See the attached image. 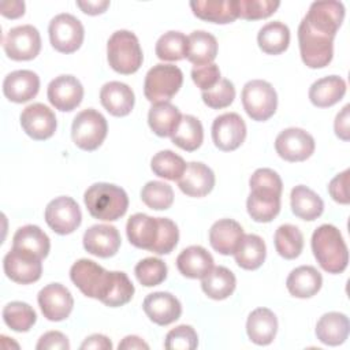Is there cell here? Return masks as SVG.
I'll return each instance as SVG.
<instances>
[{
    "mask_svg": "<svg viewBox=\"0 0 350 350\" xmlns=\"http://www.w3.org/2000/svg\"><path fill=\"white\" fill-rule=\"evenodd\" d=\"M40 309L51 321L66 320L74 306V299L67 287L60 283H51L42 287L37 295Z\"/></svg>",
    "mask_w": 350,
    "mask_h": 350,
    "instance_id": "e0dca14e",
    "label": "cell"
},
{
    "mask_svg": "<svg viewBox=\"0 0 350 350\" xmlns=\"http://www.w3.org/2000/svg\"><path fill=\"white\" fill-rule=\"evenodd\" d=\"M314 138L298 127H288L280 131L275 139L276 153L286 161L297 163L309 159L314 152Z\"/></svg>",
    "mask_w": 350,
    "mask_h": 350,
    "instance_id": "4fadbf2b",
    "label": "cell"
},
{
    "mask_svg": "<svg viewBox=\"0 0 350 350\" xmlns=\"http://www.w3.org/2000/svg\"><path fill=\"white\" fill-rule=\"evenodd\" d=\"M186 161L172 150H160L150 160V168L154 175L167 180H178L185 170Z\"/></svg>",
    "mask_w": 350,
    "mask_h": 350,
    "instance_id": "7bdbcfd3",
    "label": "cell"
},
{
    "mask_svg": "<svg viewBox=\"0 0 350 350\" xmlns=\"http://www.w3.org/2000/svg\"><path fill=\"white\" fill-rule=\"evenodd\" d=\"M237 286L235 275L226 267H213L212 271L202 278L201 288L212 299L220 301L228 298Z\"/></svg>",
    "mask_w": 350,
    "mask_h": 350,
    "instance_id": "8d00e7d4",
    "label": "cell"
},
{
    "mask_svg": "<svg viewBox=\"0 0 350 350\" xmlns=\"http://www.w3.org/2000/svg\"><path fill=\"white\" fill-rule=\"evenodd\" d=\"M133 295H134V284L131 283L129 276L124 272L113 271L112 284L109 287L107 297L103 299V304L109 308L123 306L131 301Z\"/></svg>",
    "mask_w": 350,
    "mask_h": 350,
    "instance_id": "7dc6e473",
    "label": "cell"
},
{
    "mask_svg": "<svg viewBox=\"0 0 350 350\" xmlns=\"http://www.w3.org/2000/svg\"><path fill=\"white\" fill-rule=\"evenodd\" d=\"M145 314L157 325H168L176 321L182 314L179 299L167 291L150 293L142 302Z\"/></svg>",
    "mask_w": 350,
    "mask_h": 350,
    "instance_id": "ffe728a7",
    "label": "cell"
},
{
    "mask_svg": "<svg viewBox=\"0 0 350 350\" xmlns=\"http://www.w3.org/2000/svg\"><path fill=\"white\" fill-rule=\"evenodd\" d=\"M349 109L350 105H345L342 108V111L336 115L335 118V123H334V129H335V134L336 137H339L343 141H349L350 139V129H349V123H350V118H349Z\"/></svg>",
    "mask_w": 350,
    "mask_h": 350,
    "instance_id": "9f6ffc18",
    "label": "cell"
},
{
    "mask_svg": "<svg viewBox=\"0 0 350 350\" xmlns=\"http://www.w3.org/2000/svg\"><path fill=\"white\" fill-rule=\"evenodd\" d=\"M180 119V111L170 101L153 104L148 113V124L159 137H171Z\"/></svg>",
    "mask_w": 350,
    "mask_h": 350,
    "instance_id": "e575fe53",
    "label": "cell"
},
{
    "mask_svg": "<svg viewBox=\"0 0 350 350\" xmlns=\"http://www.w3.org/2000/svg\"><path fill=\"white\" fill-rule=\"evenodd\" d=\"M202 101L212 109H221L232 104L235 98V88L230 79H220L212 89L201 93Z\"/></svg>",
    "mask_w": 350,
    "mask_h": 350,
    "instance_id": "c3c4849f",
    "label": "cell"
},
{
    "mask_svg": "<svg viewBox=\"0 0 350 350\" xmlns=\"http://www.w3.org/2000/svg\"><path fill=\"white\" fill-rule=\"evenodd\" d=\"M77 5L82 10V12L88 15H98L105 12V10L109 7L108 0H86V1H77Z\"/></svg>",
    "mask_w": 350,
    "mask_h": 350,
    "instance_id": "91938a15",
    "label": "cell"
},
{
    "mask_svg": "<svg viewBox=\"0 0 350 350\" xmlns=\"http://www.w3.org/2000/svg\"><path fill=\"white\" fill-rule=\"evenodd\" d=\"M0 12L3 16L8 19H16L25 14V3L21 0H11V1H1L0 3Z\"/></svg>",
    "mask_w": 350,
    "mask_h": 350,
    "instance_id": "680465c9",
    "label": "cell"
},
{
    "mask_svg": "<svg viewBox=\"0 0 350 350\" xmlns=\"http://www.w3.org/2000/svg\"><path fill=\"white\" fill-rule=\"evenodd\" d=\"M257 42L264 53L279 55L288 48L290 30L284 23L279 21L269 22L260 29L257 34Z\"/></svg>",
    "mask_w": 350,
    "mask_h": 350,
    "instance_id": "f35d334b",
    "label": "cell"
},
{
    "mask_svg": "<svg viewBox=\"0 0 350 350\" xmlns=\"http://www.w3.org/2000/svg\"><path fill=\"white\" fill-rule=\"evenodd\" d=\"M42 260L30 253L11 249L3 260V268L8 279L19 284L37 282L42 273Z\"/></svg>",
    "mask_w": 350,
    "mask_h": 350,
    "instance_id": "2e32d148",
    "label": "cell"
},
{
    "mask_svg": "<svg viewBox=\"0 0 350 350\" xmlns=\"http://www.w3.org/2000/svg\"><path fill=\"white\" fill-rule=\"evenodd\" d=\"M290 202L293 213L297 217L308 221L316 220L319 216H321L324 211V202L321 197L304 185L293 187L290 194Z\"/></svg>",
    "mask_w": 350,
    "mask_h": 350,
    "instance_id": "836d02e7",
    "label": "cell"
},
{
    "mask_svg": "<svg viewBox=\"0 0 350 350\" xmlns=\"http://www.w3.org/2000/svg\"><path fill=\"white\" fill-rule=\"evenodd\" d=\"M280 3L273 0H238V18L257 21L271 16Z\"/></svg>",
    "mask_w": 350,
    "mask_h": 350,
    "instance_id": "681fc988",
    "label": "cell"
},
{
    "mask_svg": "<svg viewBox=\"0 0 350 350\" xmlns=\"http://www.w3.org/2000/svg\"><path fill=\"white\" fill-rule=\"evenodd\" d=\"M37 350H68L70 342L67 336L59 331L45 332L36 345Z\"/></svg>",
    "mask_w": 350,
    "mask_h": 350,
    "instance_id": "11a10c76",
    "label": "cell"
},
{
    "mask_svg": "<svg viewBox=\"0 0 350 350\" xmlns=\"http://www.w3.org/2000/svg\"><path fill=\"white\" fill-rule=\"evenodd\" d=\"M107 59L111 68L119 74H134L142 66L144 55L133 31L118 30L107 42Z\"/></svg>",
    "mask_w": 350,
    "mask_h": 350,
    "instance_id": "277c9868",
    "label": "cell"
},
{
    "mask_svg": "<svg viewBox=\"0 0 350 350\" xmlns=\"http://www.w3.org/2000/svg\"><path fill=\"white\" fill-rule=\"evenodd\" d=\"M141 200L150 209L164 211L174 202V190L164 182L150 180L142 187Z\"/></svg>",
    "mask_w": 350,
    "mask_h": 350,
    "instance_id": "f6af8a7d",
    "label": "cell"
},
{
    "mask_svg": "<svg viewBox=\"0 0 350 350\" xmlns=\"http://www.w3.org/2000/svg\"><path fill=\"white\" fill-rule=\"evenodd\" d=\"M183 74L174 64H156L145 75L144 94L152 104L170 101L182 88Z\"/></svg>",
    "mask_w": 350,
    "mask_h": 350,
    "instance_id": "8992f818",
    "label": "cell"
},
{
    "mask_svg": "<svg viewBox=\"0 0 350 350\" xmlns=\"http://www.w3.org/2000/svg\"><path fill=\"white\" fill-rule=\"evenodd\" d=\"M49 40L52 46L60 53H72L81 48L85 30L78 18L71 14H59L49 22Z\"/></svg>",
    "mask_w": 350,
    "mask_h": 350,
    "instance_id": "30bf717a",
    "label": "cell"
},
{
    "mask_svg": "<svg viewBox=\"0 0 350 350\" xmlns=\"http://www.w3.org/2000/svg\"><path fill=\"white\" fill-rule=\"evenodd\" d=\"M242 226L232 219H220L209 230V243L223 256L234 254L243 238Z\"/></svg>",
    "mask_w": 350,
    "mask_h": 350,
    "instance_id": "484cf974",
    "label": "cell"
},
{
    "mask_svg": "<svg viewBox=\"0 0 350 350\" xmlns=\"http://www.w3.org/2000/svg\"><path fill=\"white\" fill-rule=\"evenodd\" d=\"M350 323L346 314L328 312L323 314L316 324L317 339L328 346H339L349 336Z\"/></svg>",
    "mask_w": 350,
    "mask_h": 350,
    "instance_id": "1f68e13d",
    "label": "cell"
},
{
    "mask_svg": "<svg viewBox=\"0 0 350 350\" xmlns=\"http://www.w3.org/2000/svg\"><path fill=\"white\" fill-rule=\"evenodd\" d=\"M159 223H160V232L152 252L156 254H168L178 245L179 230H178V226L168 217H159Z\"/></svg>",
    "mask_w": 350,
    "mask_h": 350,
    "instance_id": "816d5d0a",
    "label": "cell"
},
{
    "mask_svg": "<svg viewBox=\"0 0 350 350\" xmlns=\"http://www.w3.org/2000/svg\"><path fill=\"white\" fill-rule=\"evenodd\" d=\"M101 105L113 116L122 118L131 112L135 97L133 89L119 81L107 82L100 90Z\"/></svg>",
    "mask_w": 350,
    "mask_h": 350,
    "instance_id": "d4e9b609",
    "label": "cell"
},
{
    "mask_svg": "<svg viewBox=\"0 0 350 350\" xmlns=\"http://www.w3.org/2000/svg\"><path fill=\"white\" fill-rule=\"evenodd\" d=\"M137 280L145 287H153L163 283L167 278V265L161 258L146 257L137 262L134 268Z\"/></svg>",
    "mask_w": 350,
    "mask_h": 350,
    "instance_id": "bcb514c9",
    "label": "cell"
},
{
    "mask_svg": "<svg viewBox=\"0 0 350 350\" xmlns=\"http://www.w3.org/2000/svg\"><path fill=\"white\" fill-rule=\"evenodd\" d=\"M186 59L194 66L211 64L217 55V40L208 31L196 30L189 37Z\"/></svg>",
    "mask_w": 350,
    "mask_h": 350,
    "instance_id": "74e56055",
    "label": "cell"
},
{
    "mask_svg": "<svg viewBox=\"0 0 350 350\" xmlns=\"http://www.w3.org/2000/svg\"><path fill=\"white\" fill-rule=\"evenodd\" d=\"M193 14L206 22L226 25L238 18V0H197L190 1Z\"/></svg>",
    "mask_w": 350,
    "mask_h": 350,
    "instance_id": "83f0119b",
    "label": "cell"
},
{
    "mask_svg": "<svg viewBox=\"0 0 350 350\" xmlns=\"http://www.w3.org/2000/svg\"><path fill=\"white\" fill-rule=\"evenodd\" d=\"M347 183H349V170H345L343 172L338 174L335 178L331 179L328 185V193L334 201L343 205L349 204L350 197L347 191Z\"/></svg>",
    "mask_w": 350,
    "mask_h": 350,
    "instance_id": "db71d44e",
    "label": "cell"
},
{
    "mask_svg": "<svg viewBox=\"0 0 350 350\" xmlns=\"http://www.w3.org/2000/svg\"><path fill=\"white\" fill-rule=\"evenodd\" d=\"M83 201L89 213L104 221L120 219L129 208L127 193L122 187L105 182L89 186L83 194Z\"/></svg>",
    "mask_w": 350,
    "mask_h": 350,
    "instance_id": "3957f363",
    "label": "cell"
},
{
    "mask_svg": "<svg viewBox=\"0 0 350 350\" xmlns=\"http://www.w3.org/2000/svg\"><path fill=\"white\" fill-rule=\"evenodd\" d=\"M126 232L133 246L152 252L160 232L159 217H152L145 213H134L127 220Z\"/></svg>",
    "mask_w": 350,
    "mask_h": 350,
    "instance_id": "cb8c5ba5",
    "label": "cell"
},
{
    "mask_svg": "<svg viewBox=\"0 0 350 350\" xmlns=\"http://www.w3.org/2000/svg\"><path fill=\"white\" fill-rule=\"evenodd\" d=\"M267 256V246L261 237L256 234L243 235L241 243L238 245L234 257L235 262L247 271H254L262 265Z\"/></svg>",
    "mask_w": 350,
    "mask_h": 350,
    "instance_id": "d590c367",
    "label": "cell"
},
{
    "mask_svg": "<svg viewBox=\"0 0 350 350\" xmlns=\"http://www.w3.org/2000/svg\"><path fill=\"white\" fill-rule=\"evenodd\" d=\"M119 350H135V349H149V345L145 343L139 336L135 335H129L123 338V340L118 345Z\"/></svg>",
    "mask_w": 350,
    "mask_h": 350,
    "instance_id": "94428289",
    "label": "cell"
},
{
    "mask_svg": "<svg viewBox=\"0 0 350 350\" xmlns=\"http://www.w3.org/2000/svg\"><path fill=\"white\" fill-rule=\"evenodd\" d=\"M323 284L321 273L312 265H301L290 272L286 280L288 293L297 298L316 295Z\"/></svg>",
    "mask_w": 350,
    "mask_h": 350,
    "instance_id": "f546056e",
    "label": "cell"
},
{
    "mask_svg": "<svg viewBox=\"0 0 350 350\" xmlns=\"http://www.w3.org/2000/svg\"><path fill=\"white\" fill-rule=\"evenodd\" d=\"M46 96L49 103L59 111L75 109L83 98V86L72 75H59L48 85Z\"/></svg>",
    "mask_w": 350,
    "mask_h": 350,
    "instance_id": "d6986e66",
    "label": "cell"
},
{
    "mask_svg": "<svg viewBox=\"0 0 350 350\" xmlns=\"http://www.w3.org/2000/svg\"><path fill=\"white\" fill-rule=\"evenodd\" d=\"M4 323L16 332H27L37 320L34 309L22 301H12L3 309Z\"/></svg>",
    "mask_w": 350,
    "mask_h": 350,
    "instance_id": "ee69618b",
    "label": "cell"
},
{
    "mask_svg": "<svg viewBox=\"0 0 350 350\" xmlns=\"http://www.w3.org/2000/svg\"><path fill=\"white\" fill-rule=\"evenodd\" d=\"M191 79L202 92L209 90L221 79L219 66L215 63L205 66H194L191 70Z\"/></svg>",
    "mask_w": 350,
    "mask_h": 350,
    "instance_id": "f5cc1de1",
    "label": "cell"
},
{
    "mask_svg": "<svg viewBox=\"0 0 350 350\" xmlns=\"http://www.w3.org/2000/svg\"><path fill=\"white\" fill-rule=\"evenodd\" d=\"M107 133V119L93 108L81 111L72 120L71 137L74 144L82 150H96L104 142Z\"/></svg>",
    "mask_w": 350,
    "mask_h": 350,
    "instance_id": "9c48e42d",
    "label": "cell"
},
{
    "mask_svg": "<svg viewBox=\"0 0 350 350\" xmlns=\"http://www.w3.org/2000/svg\"><path fill=\"white\" fill-rule=\"evenodd\" d=\"M278 332V319L268 308L254 309L246 321V334L249 339L258 345L267 346L273 342Z\"/></svg>",
    "mask_w": 350,
    "mask_h": 350,
    "instance_id": "f1b7e54d",
    "label": "cell"
},
{
    "mask_svg": "<svg viewBox=\"0 0 350 350\" xmlns=\"http://www.w3.org/2000/svg\"><path fill=\"white\" fill-rule=\"evenodd\" d=\"M334 38L312 30L302 19L298 26V44L301 59L309 68L328 66L334 56Z\"/></svg>",
    "mask_w": 350,
    "mask_h": 350,
    "instance_id": "52a82bcc",
    "label": "cell"
},
{
    "mask_svg": "<svg viewBox=\"0 0 350 350\" xmlns=\"http://www.w3.org/2000/svg\"><path fill=\"white\" fill-rule=\"evenodd\" d=\"M45 221L59 235L71 234L82 221L79 205L71 197H56L45 208Z\"/></svg>",
    "mask_w": 350,
    "mask_h": 350,
    "instance_id": "7c38bea8",
    "label": "cell"
},
{
    "mask_svg": "<svg viewBox=\"0 0 350 350\" xmlns=\"http://www.w3.org/2000/svg\"><path fill=\"white\" fill-rule=\"evenodd\" d=\"M178 186L189 197H204L215 186L213 171L200 161L187 163L183 175L178 179Z\"/></svg>",
    "mask_w": 350,
    "mask_h": 350,
    "instance_id": "603a6c76",
    "label": "cell"
},
{
    "mask_svg": "<svg viewBox=\"0 0 350 350\" xmlns=\"http://www.w3.org/2000/svg\"><path fill=\"white\" fill-rule=\"evenodd\" d=\"M345 19V5L340 1H314L310 4L304 21L306 25L321 34L335 37Z\"/></svg>",
    "mask_w": 350,
    "mask_h": 350,
    "instance_id": "5bb4252c",
    "label": "cell"
},
{
    "mask_svg": "<svg viewBox=\"0 0 350 350\" xmlns=\"http://www.w3.org/2000/svg\"><path fill=\"white\" fill-rule=\"evenodd\" d=\"M70 278L83 295L103 302L112 284L113 271L104 269L93 260L81 258L72 264Z\"/></svg>",
    "mask_w": 350,
    "mask_h": 350,
    "instance_id": "5b68a950",
    "label": "cell"
},
{
    "mask_svg": "<svg viewBox=\"0 0 350 350\" xmlns=\"http://www.w3.org/2000/svg\"><path fill=\"white\" fill-rule=\"evenodd\" d=\"M189 38L180 31H167L156 42L154 52L160 60L178 62L187 56Z\"/></svg>",
    "mask_w": 350,
    "mask_h": 350,
    "instance_id": "b9f144b4",
    "label": "cell"
},
{
    "mask_svg": "<svg viewBox=\"0 0 350 350\" xmlns=\"http://www.w3.org/2000/svg\"><path fill=\"white\" fill-rule=\"evenodd\" d=\"M246 138L245 120L235 112L219 115L212 123V139L217 149L231 152L238 149Z\"/></svg>",
    "mask_w": 350,
    "mask_h": 350,
    "instance_id": "9a60e30c",
    "label": "cell"
},
{
    "mask_svg": "<svg viewBox=\"0 0 350 350\" xmlns=\"http://www.w3.org/2000/svg\"><path fill=\"white\" fill-rule=\"evenodd\" d=\"M5 55L16 62L34 59L41 51V37L31 25H22L8 30L3 38Z\"/></svg>",
    "mask_w": 350,
    "mask_h": 350,
    "instance_id": "8fae6325",
    "label": "cell"
},
{
    "mask_svg": "<svg viewBox=\"0 0 350 350\" xmlns=\"http://www.w3.org/2000/svg\"><path fill=\"white\" fill-rule=\"evenodd\" d=\"M346 93V82L338 75L314 81L309 89V100L314 107L327 108L339 103Z\"/></svg>",
    "mask_w": 350,
    "mask_h": 350,
    "instance_id": "4dcf8cb0",
    "label": "cell"
},
{
    "mask_svg": "<svg viewBox=\"0 0 350 350\" xmlns=\"http://www.w3.org/2000/svg\"><path fill=\"white\" fill-rule=\"evenodd\" d=\"M197 346L198 335L191 325H178L165 335L164 347L168 350H194Z\"/></svg>",
    "mask_w": 350,
    "mask_h": 350,
    "instance_id": "f907efd6",
    "label": "cell"
},
{
    "mask_svg": "<svg viewBox=\"0 0 350 350\" xmlns=\"http://www.w3.org/2000/svg\"><path fill=\"white\" fill-rule=\"evenodd\" d=\"M241 97L243 109L256 122H265L276 112L278 94L267 81L252 79L246 82Z\"/></svg>",
    "mask_w": 350,
    "mask_h": 350,
    "instance_id": "ba28073f",
    "label": "cell"
},
{
    "mask_svg": "<svg viewBox=\"0 0 350 350\" xmlns=\"http://www.w3.org/2000/svg\"><path fill=\"white\" fill-rule=\"evenodd\" d=\"M82 350H111L112 349V342L101 334H93L90 336H88L82 345H81Z\"/></svg>",
    "mask_w": 350,
    "mask_h": 350,
    "instance_id": "6f0895ef",
    "label": "cell"
},
{
    "mask_svg": "<svg viewBox=\"0 0 350 350\" xmlns=\"http://www.w3.org/2000/svg\"><path fill=\"white\" fill-rule=\"evenodd\" d=\"M250 194L246 209L257 223L272 221L280 211L283 183L279 174L271 168H258L249 179Z\"/></svg>",
    "mask_w": 350,
    "mask_h": 350,
    "instance_id": "6da1fadb",
    "label": "cell"
},
{
    "mask_svg": "<svg viewBox=\"0 0 350 350\" xmlns=\"http://www.w3.org/2000/svg\"><path fill=\"white\" fill-rule=\"evenodd\" d=\"M178 271L190 279H202L213 268L212 254L202 246L193 245L183 249L176 257Z\"/></svg>",
    "mask_w": 350,
    "mask_h": 350,
    "instance_id": "4316f807",
    "label": "cell"
},
{
    "mask_svg": "<svg viewBox=\"0 0 350 350\" xmlns=\"http://www.w3.org/2000/svg\"><path fill=\"white\" fill-rule=\"evenodd\" d=\"M12 249L30 253L33 256L45 258L51 249L48 235L34 224H26L16 230L12 237Z\"/></svg>",
    "mask_w": 350,
    "mask_h": 350,
    "instance_id": "d6a6232c",
    "label": "cell"
},
{
    "mask_svg": "<svg viewBox=\"0 0 350 350\" xmlns=\"http://www.w3.org/2000/svg\"><path fill=\"white\" fill-rule=\"evenodd\" d=\"M38 90L40 78L30 70L12 71L3 81V93L12 103H26L34 98Z\"/></svg>",
    "mask_w": 350,
    "mask_h": 350,
    "instance_id": "7402d4cb",
    "label": "cell"
},
{
    "mask_svg": "<svg viewBox=\"0 0 350 350\" xmlns=\"http://www.w3.org/2000/svg\"><path fill=\"white\" fill-rule=\"evenodd\" d=\"M21 126L30 138L44 141L55 134L57 122L53 111L49 107L41 103H34L22 111Z\"/></svg>",
    "mask_w": 350,
    "mask_h": 350,
    "instance_id": "ac0fdd59",
    "label": "cell"
},
{
    "mask_svg": "<svg viewBox=\"0 0 350 350\" xmlns=\"http://www.w3.org/2000/svg\"><path fill=\"white\" fill-rule=\"evenodd\" d=\"M172 142L186 152L197 150L204 139L201 122L193 115H182L180 122L171 135Z\"/></svg>",
    "mask_w": 350,
    "mask_h": 350,
    "instance_id": "ab89813d",
    "label": "cell"
},
{
    "mask_svg": "<svg viewBox=\"0 0 350 350\" xmlns=\"http://www.w3.org/2000/svg\"><path fill=\"white\" fill-rule=\"evenodd\" d=\"M275 247L286 260L297 258L304 249V235L297 226L282 224L275 231Z\"/></svg>",
    "mask_w": 350,
    "mask_h": 350,
    "instance_id": "60d3db41",
    "label": "cell"
},
{
    "mask_svg": "<svg viewBox=\"0 0 350 350\" xmlns=\"http://www.w3.org/2000/svg\"><path fill=\"white\" fill-rule=\"evenodd\" d=\"M312 252L319 265L328 273H342L347 268L349 250L340 231L332 224H321L312 235Z\"/></svg>",
    "mask_w": 350,
    "mask_h": 350,
    "instance_id": "7a4b0ae2",
    "label": "cell"
},
{
    "mask_svg": "<svg viewBox=\"0 0 350 350\" xmlns=\"http://www.w3.org/2000/svg\"><path fill=\"white\" fill-rule=\"evenodd\" d=\"M120 242L119 231L109 224H94L83 234L85 250L101 258L115 256L120 247Z\"/></svg>",
    "mask_w": 350,
    "mask_h": 350,
    "instance_id": "44dd1931",
    "label": "cell"
}]
</instances>
